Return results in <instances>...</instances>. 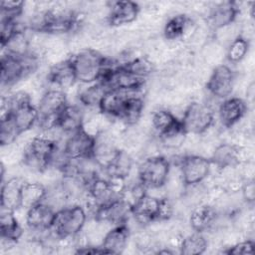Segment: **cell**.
Returning a JSON list of instances; mask_svg holds the SVG:
<instances>
[{
    "mask_svg": "<svg viewBox=\"0 0 255 255\" xmlns=\"http://www.w3.org/2000/svg\"><path fill=\"white\" fill-rule=\"evenodd\" d=\"M254 241L251 239H246L243 241L236 242L233 245L226 247L222 250V253L229 255H240V254H253L254 253Z\"/></svg>",
    "mask_w": 255,
    "mask_h": 255,
    "instance_id": "obj_38",
    "label": "cell"
},
{
    "mask_svg": "<svg viewBox=\"0 0 255 255\" xmlns=\"http://www.w3.org/2000/svg\"><path fill=\"white\" fill-rule=\"evenodd\" d=\"M234 84L235 72L228 65L220 64L212 70L205 88L211 96L225 100L232 94Z\"/></svg>",
    "mask_w": 255,
    "mask_h": 255,
    "instance_id": "obj_12",
    "label": "cell"
},
{
    "mask_svg": "<svg viewBox=\"0 0 255 255\" xmlns=\"http://www.w3.org/2000/svg\"><path fill=\"white\" fill-rule=\"evenodd\" d=\"M211 161L199 154H186L178 161L181 182L185 187L196 186L202 183L211 171Z\"/></svg>",
    "mask_w": 255,
    "mask_h": 255,
    "instance_id": "obj_9",
    "label": "cell"
},
{
    "mask_svg": "<svg viewBox=\"0 0 255 255\" xmlns=\"http://www.w3.org/2000/svg\"><path fill=\"white\" fill-rule=\"evenodd\" d=\"M47 82L59 90L72 88L77 83L75 72L70 58L57 62L50 67L47 73Z\"/></svg>",
    "mask_w": 255,
    "mask_h": 255,
    "instance_id": "obj_19",
    "label": "cell"
},
{
    "mask_svg": "<svg viewBox=\"0 0 255 255\" xmlns=\"http://www.w3.org/2000/svg\"><path fill=\"white\" fill-rule=\"evenodd\" d=\"M187 132L183 127L181 120L179 119L176 124L169 128L164 132L158 134V139L161 144L166 148H179L185 141Z\"/></svg>",
    "mask_w": 255,
    "mask_h": 255,
    "instance_id": "obj_31",
    "label": "cell"
},
{
    "mask_svg": "<svg viewBox=\"0 0 255 255\" xmlns=\"http://www.w3.org/2000/svg\"><path fill=\"white\" fill-rule=\"evenodd\" d=\"M144 101L138 93H127L120 108L118 120L128 126L135 125L141 118Z\"/></svg>",
    "mask_w": 255,
    "mask_h": 255,
    "instance_id": "obj_21",
    "label": "cell"
},
{
    "mask_svg": "<svg viewBox=\"0 0 255 255\" xmlns=\"http://www.w3.org/2000/svg\"><path fill=\"white\" fill-rule=\"evenodd\" d=\"M1 48L4 53L14 56H26L31 53L28 37L22 28H19Z\"/></svg>",
    "mask_w": 255,
    "mask_h": 255,
    "instance_id": "obj_32",
    "label": "cell"
},
{
    "mask_svg": "<svg viewBox=\"0 0 255 255\" xmlns=\"http://www.w3.org/2000/svg\"><path fill=\"white\" fill-rule=\"evenodd\" d=\"M69 104L65 91L56 88L47 90L39 100V126L46 131L56 129V123L61 112Z\"/></svg>",
    "mask_w": 255,
    "mask_h": 255,
    "instance_id": "obj_8",
    "label": "cell"
},
{
    "mask_svg": "<svg viewBox=\"0 0 255 255\" xmlns=\"http://www.w3.org/2000/svg\"><path fill=\"white\" fill-rule=\"evenodd\" d=\"M178 120L179 119L168 110L160 109L152 114L151 125L158 135L167 130L169 128H171L174 124L178 122Z\"/></svg>",
    "mask_w": 255,
    "mask_h": 255,
    "instance_id": "obj_35",
    "label": "cell"
},
{
    "mask_svg": "<svg viewBox=\"0 0 255 255\" xmlns=\"http://www.w3.org/2000/svg\"><path fill=\"white\" fill-rule=\"evenodd\" d=\"M207 247L208 241L204 233L193 231L182 238L178 248L179 253L183 255H200L207 250Z\"/></svg>",
    "mask_w": 255,
    "mask_h": 255,
    "instance_id": "obj_30",
    "label": "cell"
},
{
    "mask_svg": "<svg viewBox=\"0 0 255 255\" xmlns=\"http://www.w3.org/2000/svg\"><path fill=\"white\" fill-rule=\"evenodd\" d=\"M132 165L133 159L129 153L120 148L112 162L103 171L111 179L124 181L129 175Z\"/></svg>",
    "mask_w": 255,
    "mask_h": 255,
    "instance_id": "obj_25",
    "label": "cell"
},
{
    "mask_svg": "<svg viewBox=\"0 0 255 255\" xmlns=\"http://www.w3.org/2000/svg\"><path fill=\"white\" fill-rule=\"evenodd\" d=\"M79 25V14L68 8H52L35 16L31 29L45 34L60 35L74 31Z\"/></svg>",
    "mask_w": 255,
    "mask_h": 255,
    "instance_id": "obj_1",
    "label": "cell"
},
{
    "mask_svg": "<svg viewBox=\"0 0 255 255\" xmlns=\"http://www.w3.org/2000/svg\"><path fill=\"white\" fill-rule=\"evenodd\" d=\"M242 196L247 203H253L255 199V187L253 179H247L242 185Z\"/></svg>",
    "mask_w": 255,
    "mask_h": 255,
    "instance_id": "obj_39",
    "label": "cell"
},
{
    "mask_svg": "<svg viewBox=\"0 0 255 255\" xmlns=\"http://www.w3.org/2000/svg\"><path fill=\"white\" fill-rule=\"evenodd\" d=\"M191 25V19L185 14H176L170 17L163 26V37L168 41H175L183 38L186 34L189 26Z\"/></svg>",
    "mask_w": 255,
    "mask_h": 255,
    "instance_id": "obj_29",
    "label": "cell"
},
{
    "mask_svg": "<svg viewBox=\"0 0 255 255\" xmlns=\"http://www.w3.org/2000/svg\"><path fill=\"white\" fill-rule=\"evenodd\" d=\"M76 253L78 254H107L104 248L99 245H82L76 247Z\"/></svg>",
    "mask_w": 255,
    "mask_h": 255,
    "instance_id": "obj_40",
    "label": "cell"
},
{
    "mask_svg": "<svg viewBox=\"0 0 255 255\" xmlns=\"http://www.w3.org/2000/svg\"><path fill=\"white\" fill-rule=\"evenodd\" d=\"M246 102L239 97H229L221 102L218 107V120L222 127L231 128L237 125L247 114Z\"/></svg>",
    "mask_w": 255,
    "mask_h": 255,
    "instance_id": "obj_15",
    "label": "cell"
},
{
    "mask_svg": "<svg viewBox=\"0 0 255 255\" xmlns=\"http://www.w3.org/2000/svg\"><path fill=\"white\" fill-rule=\"evenodd\" d=\"M139 12L140 6L134 1H114L110 5L107 21L112 27H121L135 21Z\"/></svg>",
    "mask_w": 255,
    "mask_h": 255,
    "instance_id": "obj_16",
    "label": "cell"
},
{
    "mask_svg": "<svg viewBox=\"0 0 255 255\" xmlns=\"http://www.w3.org/2000/svg\"><path fill=\"white\" fill-rule=\"evenodd\" d=\"M187 133L202 134L214 124L215 117L212 108L199 102L190 103L180 119Z\"/></svg>",
    "mask_w": 255,
    "mask_h": 255,
    "instance_id": "obj_11",
    "label": "cell"
},
{
    "mask_svg": "<svg viewBox=\"0 0 255 255\" xmlns=\"http://www.w3.org/2000/svg\"><path fill=\"white\" fill-rule=\"evenodd\" d=\"M240 13L237 2L224 1L211 8L208 15L209 26L214 30H219L233 24Z\"/></svg>",
    "mask_w": 255,
    "mask_h": 255,
    "instance_id": "obj_17",
    "label": "cell"
},
{
    "mask_svg": "<svg viewBox=\"0 0 255 255\" xmlns=\"http://www.w3.org/2000/svg\"><path fill=\"white\" fill-rule=\"evenodd\" d=\"M170 161L164 155H151L144 158L137 169V181L147 189H160L168 180Z\"/></svg>",
    "mask_w": 255,
    "mask_h": 255,
    "instance_id": "obj_7",
    "label": "cell"
},
{
    "mask_svg": "<svg viewBox=\"0 0 255 255\" xmlns=\"http://www.w3.org/2000/svg\"><path fill=\"white\" fill-rule=\"evenodd\" d=\"M217 218L218 213L213 206L200 204L192 210L189 216V223L193 231L204 233L214 226Z\"/></svg>",
    "mask_w": 255,
    "mask_h": 255,
    "instance_id": "obj_24",
    "label": "cell"
},
{
    "mask_svg": "<svg viewBox=\"0 0 255 255\" xmlns=\"http://www.w3.org/2000/svg\"><path fill=\"white\" fill-rule=\"evenodd\" d=\"M23 233L24 229L15 216V212L1 209L0 236L2 241L15 244L23 236Z\"/></svg>",
    "mask_w": 255,
    "mask_h": 255,
    "instance_id": "obj_26",
    "label": "cell"
},
{
    "mask_svg": "<svg viewBox=\"0 0 255 255\" xmlns=\"http://www.w3.org/2000/svg\"><path fill=\"white\" fill-rule=\"evenodd\" d=\"M78 93V101L79 103L88 109H98L106 95L109 91L102 83L96 82L93 84L84 85Z\"/></svg>",
    "mask_w": 255,
    "mask_h": 255,
    "instance_id": "obj_27",
    "label": "cell"
},
{
    "mask_svg": "<svg viewBox=\"0 0 255 255\" xmlns=\"http://www.w3.org/2000/svg\"><path fill=\"white\" fill-rule=\"evenodd\" d=\"M19 136V133L12 123L11 119L7 115L1 116L0 121V144L2 146L9 145L13 143L17 137Z\"/></svg>",
    "mask_w": 255,
    "mask_h": 255,
    "instance_id": "obj_36",
    "label": "cell"
},
{
    "mask_svg": "<svg viewBox=\"0 0 255 255\" xmlns=\"http://www.w3.org/2000/svg\"><path fill=\"white\" fill-rule=\"evenodd\" d=\"M120 65L126 71L143 79H147L154 70L151 61L145 57H136Z\"/></svg>",
    "mask_w": 255,
    "mask_h": 255,
    "instance_id": "obj_33",
    "label": "cell"
},
{
    "mask_svg": "<svg viewBox=\"0 0 255 255\" xmlns=\"http://www.w3.org/2000/svg\"><path fill=\"white\" fill-rule=\"evenodd\" d=\"M85 127L83 110L77 105L68 104L57 119L56 129L67 135Z\"/></svg>",
    "mask_w": 255,
    "mask_h": 255,
    "instance_id": "obj_23",
    "label": "cell"
},
{
    "mask_svg": "<svg viewBox=\"0 0 255 255\" xmlns=\"http://www.w3.org/2000/svg\"><path fill=\"white\" fill-rule=\"evenodd\" d=\"M56 211L50 203L44 200L26 210V226L31 232L42 236L51 230Z\"/></svg>",
    "mask_w": 255,
    "mask_h": 255,
    "instance_id": "obj_14",
    "label": "cell"
},
{
    "mask_svg": "<svg viewBox=\"0 0 255 255\" xmlns=\"http://www.w3.org/2000/svg\"><path fill=\"white\" fill-rule=\"evenodd\" d=\"M59 149L55 138L48 135L34 136L23 150L22 162L34 171L44 172L53 164Z\"/></svg>",
    "mask_w": 255,
    "mask_h": 255,
    "instance_id": "obj_3",
    "label": "cell"
},
{
    "mask_svg": "<svg viewBox=\"0 0 255 255\" xmlns=\"http://www.w3.org/2000/svg\"><path fill=\"white\" fill-rule=\"evenodd\" d=\"M88 216V211L83 205H66L56 211L51 233L59 241L74 239L83 231Z\"/></svg>",
    "mask_w": 255,
    "mask_h": 255,
    "instance_id": "obj_5",
    "label": "cell"
},
{
    "mask_svg": "<svg viewBox=\"0 0 255 255\" xmlns=\"http://www.w3.org/2000/svg\"><path fill=\"white\" fill-rule=\"evenodd\" d=\"M24 180L19 177H12L2 181L0 206L2 210L17 211L21 208V187Z\"/></svg>",
    "mask_w": 255,
    "mask_h": 255,
    "instance_id": "obj_22",
    "label": "cell"
},
{
    "mask_svg": "<svg viewBox=\"0 0 255 255\" xmlns=\"http://www.w3.org/2000/svg\"><path fill=\"white\" fill-rule=\"evenodd\" d=\"M38 57L32 52L26 56L4 53L1 57L0 79L2 88H9L28 77L38 68Z\"/></svg>",
    "mask_w": 255,
    "mask_h": 255,
    "instance_id": "obj_6",
    "label": "cell"
},
{
    "mask_svg": "<svg viewBox=\"0 0 255 255\" xmlns=\"http://www.w3.org/2000/svg\"><path fill=\"white\" fill-rule=\"evenodd\" d=\"M249 47H250L249 40L242 35H238L232 40V42L227 48V52H226L227 61L232 64L240 63L246 57L249 51Z\"/></svg>",
    "mask_w": 255,
    "mask_h": 255,
    "instance_id": "obj_34",
    "label": "cell"
},
{
    "mask_svg": "<svg viewBox=\"0 0 255 255\" xmlns=\"http://www.w3.org/2000/svg\"><path fill=\"white\" fill-rule=\"evenodd\" d=\"M47 188L39 182L24 181L21 187V209L28 210L36 204L44 201L47 196Z\"/></svg>",
    "mask_w": 255,
    "mask_h": 255,
    "instance_id": "obj_28",
    "label": "cell"
},
{
    "mask_svg": "<svg viewBox=\"0 0 255 255\" xmlns=\"http://www.w3.org/2000/svg\"><path fill=\"white\" fill-rule=\"evenodd\" d=\"M129 238V228L128 224L114 225L106 232L100 245L107 254H120L125 251Z\"/></svg>",
    "mask_w": 255,
    "mask_h": 255,
    "instance_id": "obj_20",
    "label": "cell"
},
{
    "mask_svg": "<svg viewBox=\"0 0 255 255\" xmlns=\"http://www.w3.org/2000/svg\"><path fill=\"white\" fill-rule=\"evenodd\" d=\"M95 145L96 134L91 133L84 127L67 135L61 150L68 159L78 161L93 158Z\"/></svg>",
    "mask_w": 255,
    "mask_h": 255,
    "instance_id": "obj_10",
    "label": "cell"
},
{
    "mask_svg": "<svg viewBox=\"0 0 255 255\" xmlns=\"http://www.w3.org/2000/svg\"><path fill=\"white\" fill-rule=\"evenodd\" d=\"M25 2L4 0L1 2V20L18 21L24 11Z\"/></svg>",
    "mask_w": 255,
    "mask_h": 255,
    "instance_id": "obj_37",
    "label": "cell"
},
{
    "mask_svg": "<svg viewBox=\"0 0 255 255\" xmlns=\"http://www.w3.org/2000/svg\"><path fill=\"white\" fill-rule=\"evenodd\" d=\"M242 151L241 147L229 142L220 143L215 147L210 157V161L216 168L224 170L234 168L241 163Z\"/></svg>",
    "mask_w": 255,
    "mask_h": 255,
    "instance_id": "obj_18",
    "label": "cell"
},
{
    "mask_svg": "<svg viewBox=\"0 0 255 255\" xmlns=\"http://www.w3.org/2000/svg\"><path fill=\"white\" fill-rule=\"evenodd\" d=\"M173 214V206L167 197H156L146 192L131 204V218L139 225L168 220Z\"/></svg>",
    "mask_w": 255,
    "mask_h": 255,
    "instance_id": "obj_4",
    "label": "cell"
},
{
    "mask_svg": "<svg viewBox=\"0 0 255 255\" xmlns=\"http://www.w3.org/2000/svg\"><path fill=\"white\" fill-rule=\"evenodd\" d=\"M92 216L98 222L114 225L128 224L131 218V203L123 195L95 211Z\"/></svg>",
    "mask_w": 255,
    "mask_h": 255,
    "instance_id": "obj_13",
    "label": "cell"
},
{
    "mask_svg": "<svg viewBox=\"0 0 255 255\" xmlns=\"http://www.w3.org/2000/svg\"><path fill=\"white\" fill-rule=\"evenodd\" d=\"M69 58L75 72L76 81L82 85L99 82L111 61L101 52L92 48L80 50Z\"/></svg>",
    "mask_w": 255,
    "mask_h": 255,
    "instance_id": "obj_2",
    "label": "cell"
}]
</instances>
